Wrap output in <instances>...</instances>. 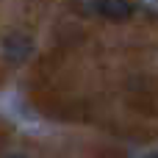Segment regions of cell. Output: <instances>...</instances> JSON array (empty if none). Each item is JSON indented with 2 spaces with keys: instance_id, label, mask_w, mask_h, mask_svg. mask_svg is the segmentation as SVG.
<instances>
[{
  "instance_id": "obj_3",
  "label": "cell",
  "mask_w": 158,
  "mask_h": 158,
  "mask_svg": "<svg viewBox=\"0 0 158 158\" xmlns=\"http://www.w3.org/2000/svg\"><path fill=\"white\" fill-rule=\"evenodd\" d=\"M144 158H158V153H150V156H144Z\"/></svg>"
},
{
  "instance_id": "obj_4",
  "label": "cell",
  "mask_w": 158,
  "mask_h": 158,
  "mask_svg": "<svg viewBox=\"0 0 158 158\" xmlns=\"http://www.w3.org/2000/svg\"><path fill=\"white\" fill-rule=\"evenodd\" d=\"M11 158H25V156H11Z\"/></svg>"
},
{
  "instance_id": "obj_2",
  "label": "cell",
  "mask_w": 158,
  "mask_h": 158,
  "mask_svg": "<svg viewBox=\"0 0 158 158\" xmlns=\"http://www.w3.org/2000/svg\"><path fill=\"white\" fill-rule=\"evenodd\" d=\"M97 11L106 19H111V22H122V19L131 17L133 6H131V0H100L97 3Z\"/></svg>"
},
{
  "instance_id": "obj_1",
  "label": "cell",
  "mask_w": 158,
  "mask_h": 158,
  "mask_svg": "<svg viewBox=\"0 0 158 158\" xmlns=\"http://www.w3.org/2000/svg\"><path fill=\"white\" fill-rule=\"evenodd\" d=\"M31 50H33V42H31L25 33H8V36L3 39V56H6L8 61H14V64L25 61V58L31 56Z\"/></svg>"
}]
</instances>
